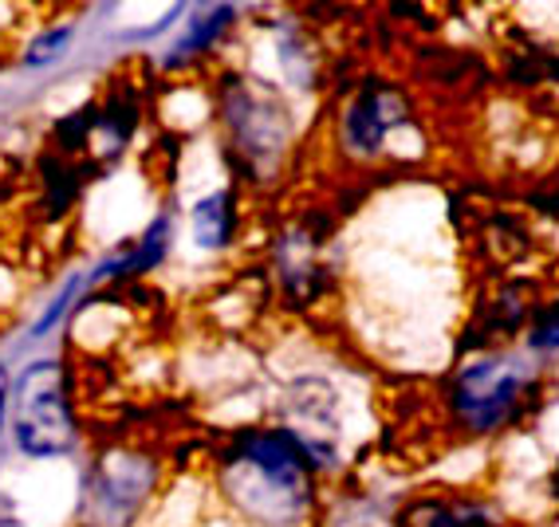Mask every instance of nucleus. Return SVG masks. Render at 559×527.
Returning <instances> with one entry per match:
<instances>
[{
  "label": "nucleus",
  "instance_id": "4",
  "mask_svg": "<svg viewBox=\"0 0 559 527\" xmlns=\"http://www.w3.org/2000/svg\"><path fill=\"white\" fill-rule=\"evenodd\" d=\"M532 390V370L516 359L469 362L453 382V414L469 433H492L520 414V402Z\"/></svg>",
  "mask_w": 559,
  "mask_h": 527
},
{
  "label": "nucleus",
  "instance_id": "7",
  "mask_svg": "<svg viewBox=\"0 0 559 527\" xmlns=\"http://www.w3.org/2000/svg\"><path fill=\"white\" fill-rule=\"evenodd\" d=\"M276 268L284 288L296 299L316 296V284H320V252H316V240L308 232H288V237L276 244Z\"/></svg>",
  "mask_w": 559,
  "mask_h": 527
},
{
  "label": "nucleus",
  "instance_id": "6",
  "mask_svg": "<svg viewBox=\"0 0 559 527\" xmlns=\"http://www.w3.org/2000/svg\"><path fill=\"white\" fill-rule=\"evenodd\" d=\"M399 122H406V103L399 91L390 87H367L359 99L350 103L347 122H343V142L350 154L359 158H374L386 146V134Z\"/></svg>",
  "mask_w": 559,
  "mask_h": 527
},
{
  "label": "nucleus",
  "instance_id": "8",
  "mask_svg": "<svg viewBox=\"0 0 559 527\" xmlns=\"http://www.w3.org/2000/svg\"><path fill=\"white\" fill-rule=\"evenodd\" d=\"M406 527H497V516L480 500H421L402 516Z\"/></svg>",
  "mask_w": 559,
  "mask_h": 527
},
{
  "label": "nucleus",
  "instance_id": "1",
  "mask_svg": "<svg viewBox=\"0 0 559 527\" xmlns=\"http://www.w3.org/2000/svg\"><path fill=\"white\" fill-rule=\"evenodd\" d=\"M311 457L304 441L288 429H252L233 441L225 465V492L252 519L288 527L304 519L311 504Z\"/></svg>",
  "mask_w": 559,
  "mask_h": 527
},
{
  "label": "nucleus",
  "instance_id": "3",
  "mask_svg": "<svg viewBox=\"0 0 559 527\" xmlns=\"http://www.w3.org/2000/svg\"><path fill=\"white\" fill-rule=\"evenodd\" d=\"M221 110H225V122H229L233 142H237L249 173L252 178H269L272 169L284 161L292 134V119L284 103L269 87H260V83L233 80L225 87Z\"/></svg>",
  "mask_w": 559,
  "mask_h": 527
},
{
  "label": "nucleus",
  "instance_id": "5",
  "mask_svg": "<svg viewBox=\"0 0 559 527\" xmlns=\"http://www.w3.org/2000/svg\"><path fill=\"white\" fill-rule=\"evenodd\" d=\"M154 480H158V468L151 457L122 453V448L107 453L83 484V524L130 527V519L139 516V507L154 492Z\"/></svg>",
  "mask_w": 559,
  "mask_h": 527
},
{
  "label": "nucleus",
  "instance_id": "12",
  "mask_svg": "<svg viewBox=\"0 0 559 527\" xmlns=\"http://www.w3.org/2000/svg\"><path fill=\"white\" fill-rule=\"evenodd\" d=\"M68 44H71L68 24H63V28L40 32V36L28 44V51H24V68H48V63H56L63 51H68Z\"/></svg>",
  "mask_w": 559,
  "mask_h": 527
},
{
  "label": "nucleus",
  "instance_id": "13",
  "mask_svg": "<svg viewBox=\"0 0 559 527\" xmlns=\"http://www.w3.org/2000/svg\"><path fill=\"white\" fill-rule=\"evenodd\" d=\"M95 122H99V107H80L75 115H68V119L56 127V139H60L63 149H83L91 142V134H95Z\"/></svg>",
  "mask_w": 559,
  "mask_h": 527
},
{
  "label": "nucleus",
  "instance_id": "10",
  "mask_svg": "<svg viewBox=\"0 0 559 527\" xmlns=\"http://www.w3.org/2000/svg\"><path fill=\"white\" fill-rule=\"evenodd\" d=\"M233 21V9H213V12H205V21H198L193 24L186 36H181V44L170 51V63L178 68V60H190V56H198V51H205L213 40H217L221 32H225V24Z\"/></svg>",
  "mask_w": 559,
  "mask_h": 527
},
{
  "label": "nucleus",
  "instance_id": "14",
  "mask_svg": "<svg viewBox=\"0 0 559 527\" xmlns=\"http://www.w3.org/2000/svg\"><path fill=\"white\" fill-rule=\"evenodd\" d=\"M528 350L532 355H559V299L536 315L528 331Z\"/></svg>",
  "mask_w": 559,
  "mask_h": 527
},
{
  "label": "nucleus",
  "instance_id": "2",
  "mask_svg": "<svg viewBox=\"0 0 559 527\" xmlns=\"http://www.w3.org/2000/svg\"><path fill=\"white\" fill-rule=\"evenodd\" d=\"M16 445L28 457H63L75 448L68 374L60 362H32L16 382Z\"/></svg>",
  "mask_w": 559,
  "mask_h": 527
},
{
  "label": "nucleus",
  "instance_id": "18",
  "mask_svg": "<svg viewBox=\"0 0 559 527\" xmlns=\"http://www.w3.org/2000/svg\"><path fill=\"white\" fill-rule=\"evenodd\" d=\"M556 205H559V197H556Z\"/></svg>",
  "mask_w": 559,
  "mask_h": 527
},
{
  "label": "nucleus",
  "instance_id": "9",
  "mask_svg": "<svg viewBox=\"0 0 559 527\" xmlns=\"http://www.w3.org/2000/svg\"><path fill=\"white\" fill-rule=\"evenodd\" d=\"M229 232H233V205L225 193H213V197L193 205V240H198L201 249L205 252L225 249Z\"/></svg>",
  "mask_w": 559,
  "mask_h": 527
},
{
  "label": "nucleus",
  "instance_id": "16",
  "mask_svg": "<svg viewBox=\"0 0 559 527\" xmlns=\"http://www.w3.org/2000/svg\"><path fill=\"white\" fill-rule=\"evenodd\" d=\"M551 492H556V500H559V465H556V472H551Z\"/></svg>",
  "mask_w": 559,
  "mask_h": 527
},
{
  "label": "nucleus",
  "instance_id": "15",
  "mask_svg": "<svg viewBox=\"0 0 559 527\" xmlns=\"http://www.w3.org/2000/svg\"><path fill=\"white\" fill-rule=\"evenodd\" d=\"M80 288H83V276H71L68 284H63V291L56 299H51L48 303V311H44V319L40 323H36V327H32V335H48L51 327H56V323H60L63 319V311L71 308V299L80 296Z\"/></svg>",
  "mask_w": 559,
  "mask_h": 527
},
{
  "label": "nucleus",
  "instance_id": "17",
  "mask_svg": "<svg viewBox=\"0 0 559 527\" xmlns=\"http://www.w3.org/2000/svg\"><path fill=\"white\" fill-rule=\"evenodd\" d=\"M0 421H4V390H0Z\"/></svg>",
  "mask_w": 559,
  "mask_h": 527
},
{
  "label": "nucleus",
  "instance_id": "11",
  "mask_svg": "<svg viewBox=\"0 0 559 527\" xmlns=\"http://www.w3.org/2000/svg\"><path fill=\"white\" fill-rule=\"evenodd\" d=\"M524 315H528V308H524V299L516 296V291H504V296L492 303L485 315H480V338H497V335H509L512 327H520L524 323ZM477 338V343H480Z\"/></svg>",
  "mask_w": 559,
  "mask_h": 527
}]
</instances>
